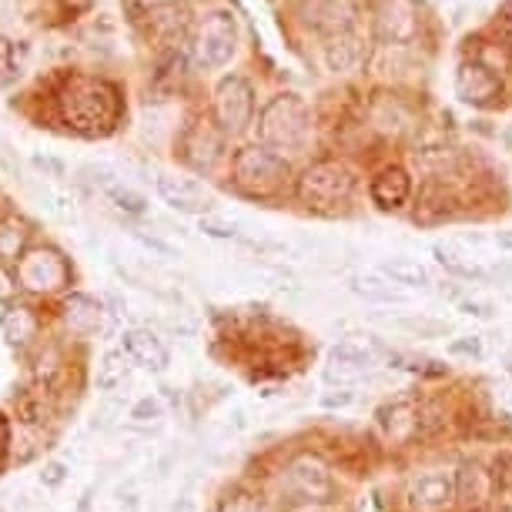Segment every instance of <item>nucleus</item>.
<instances>
[{
	"mask_svg": "<svg viewBox=\"0 0 512 512\" xmlns=\"http://www.w3.org/2000/svg\"><path fill=\"white\" fill-rule=\"evenodd\" d=\"M352 188H355L352 171L345 168L342 161L325 158V161L308 164L302 171V178H298V185H295V195L308 211L328 215V211H338L352 198Z\"/></svg>",
	"mask_w": 512,
	"mask_h": 512,
	"instance_id": "20e7f679",
	"label": "nucleus"
},
{
	"mask_svg": "<svg viewBox=\"0 0 512 512\" xmlns=\"http://www.w3.org/2000/svg\"><path fill=\"white\" fill-rule=\"evenodd\" d=\"M161 415H164L161 402H158V399H151V395H148V399H141V402L131 409V419H134V422H158Z\"/></svg>",
	"mask_w": 512,
	"mask_h": 512,
	"instance_id": "e433bc0d",
	"label": "nucleus"
},
{
	"mask_svg": "<svg viewBox=\"0 0 512 512\" xmlns=\"http://www.w3.org/2000/svg\"><path fill=\"white\" fill-rule=\"evenodd\" d=\"M201 231H205L208 238H221V241H228V238H238V228L231 225V221L225 218H201Z\"/></svg>",
	"mask_w": 512,
	"mask_h": 512,
	"instance_id": "f704fd0d",
	"label": "nucleus"
},
{
	"mask_svg": "<svg viewBox=\"0 0 512 512\" xmlns=\"http://www.w3.org/2000/svg\"><path fill=\"white\" fill-rule=\"evenodd\" d=\"M64 322L74 335L91 338L101 332L104 325V308L101 302H94L91 295H71L64 302Z\"/></svg>",
	"mask_w": 512,
	"mask_h": 512,
	"instance_id": "4be33fe9",
	"label": "nucleus"
},
{
	"mask_svg": "<svg viewBox=\"0 0 512 512\" xmlns=\"http://www.w3.org/2000/svg\"><path fill=\"white\" fill-rule=\"evenodd\" d=\"M14 292H17V285L4 275V265H0V302H11Z\"/></svg>",
	"mask_w": 512,
	"mask_h": 512,
	"instance_id": "37998d69",
	"label": "nucleus"
},
{
	"mask_svg": "<svg viewBox=\"0 0 512 512\" xmlns=\"http://www.w3.org/2000/svg\"><path fill=\"white\" fill-rule=\"evenodd\" d=\"M476 61L482 67H489L492 74H506L509 67H512V51H509V44H502V41H489V44H482L479 47V54H476Z\"/></svg>",
	"mask_w": 512,
	"mask_h": 512,
	"instance_id": "cd10ccee",
	"label": "nucleus"
},
{
	"mask_svg": "<svg viewBox=\"0 0 512 512\" xmlns=\"http://www.w3.org/2000/svg\"><path fill=\"white\" fill-rule=\"evenodd\" d=\"M456 94L472 108H492L502 98V77L492 74L489 67H482L476 57L462 61L456 71Z\"/></svg>",
	"mask_w": 512,
	"mask_h": 512,
	"instance_id": "f8f14e48",
	"label": "nucleus"
},
{
	"mask_svg": "<svg viewBox=\"0 0 512 512\" xmlns=\"http://www.w3.org/2000/svg\"><path fill=\"white\" fill-rule=\"evenodd\" d=\"M382 275L389 278L392 285H402V288H425L429 285V272H425L419 262H412V258H385Z\"/></svg>",
	"mask_w": 512,
	"mask_h": 512,
	"instance_id": "393cba45",
	"label": "nucleus"
},
{
	"mask_svg": "<svg viewBox=\"0 0 512 512\" xmlns=\"http://www.w3.org/2000/svg\"><path fill=\"white\" fill-rule=\"evenodd\" d=\"M211 114H215V128L221 134H241L255 118V91L241 74L221 77L215 88V101H211Z\"/></svg>",
	"mask_w": 512,
	"mask_h": 512,
	"instance_id": "0eeeda50",
	"label": "nucleus"
},
{
	"mask_svg": "<svg viewBox=\"0 0 512 512\" xmlns=\"http://www.w3.org/2000/svg\"><path fill=\"white\" fill-rule=\"evenodd\" d=\"M158 195L164 198V205H171L175 211H191V215H201V218H205V211L211 208V195L191 178L161 175Z\"/></svg>",
	"mask_w": 512,
	"mask_h": 512,
	"instance_id": "2eb2a0df",
	"label": "nucleus"
},
{
	"mask_svg": "<svg viewBox=\"0 0 512 512\" xmlns=\"http://www.w3.org/2000/svg\"><path fill=\"white\" fill-rule=\"evenodd\" d=\"M305 14H308V24L332 37V34L352 31L355 4L352 0H308Z\"/></svg>",
	"mask_w": 512,
	"mask_h": 512,
	"instance_id": "6ab92c4d",
	"label": "nucleus"
},
{
	"mask_svg": "<svg viewBox=\"0 0 512 512\" xmlns=\"http://www.w3.org/2000/svg\"><path fill=\"white\" fill-rule=\"evenodd\" d=\"M452 355H466V359H482V342L476 335H462L456 342H449Z\"/></svg>",
	"mask_w": 512,
	"mask_h": 512,
	"instance_id": "4c0bfd02",
	"label": "nucleus"
},
{
	"mask_svg": "<svg viewBox=\"0 0 512 512\" xmlns=\"http://www.w3.org/2000/svg\"><path fill=\"white\" fill-rule=\"evenodd\" d=\"M128 355L124 352H108L104 355V362H101V369H98V389L104 392H111V389H118V385L128 379Z\"/></svg>",
	"mask_w": 512,
	"mask_h": 512,
	"instance_id": "bb28decb",
	"label": "nucleus"
},
{
	"mask_svg": "<svg viewBox=\"0 0 512 512\" xmlns=\"http://www.w3.org/2000/svg\"><path fill=\"white\" fill-rule=\"evenodd\" d=\"M64 476H67V469H64V462H51L44 472H41V482L44 486H51V489H57L64 482Z\"/></svg>",
	"mask_w": 512,
	"mask_h": 512,
	"instance_id": "a19ab883",
	"label": "nucleus"
},
{
	"mask_svg": "<svg viewBox=\"0 0 512 512\" xmlns=\"http://www.w3.org/2000/svg\"><path fill=\"white\" fill-rule=\"evenodd\" d=\"M258 138L272 151H305L312 141V111L298 94H278L258 118Z\"/></svg>",
	"mask_w": 512,
	"mask_h": 512,
	"instance_id": "7ed1b4c3",
	"label": "nucleus"
},
{
	"mask_svg": "<svg viewBox=\"0 0 512 512\" xmlns=\"http://www.w3.org/2000/svg\"><path fill=\"white\" fill-rule=\"evenodd\" d=\"M405 502L415 512H442L456 506V472L452 469H422L405 486Z\"/></svg>",
	"mask_w": 512,
	"mask_h": 512,
	"instance_id": "9d476101",
	"label": "nucleus"
},
{
	"mask_svg": "<svg viewBox=\"0 0 512 512\" xmlns=\"http://www.w3.org/2000/svg\"><path fill=\"white\" fill-rule=\"evenodd\" d=\"M108 198L114 208L128 211V215H144V211H148V201H144L138 191L124 188V185H108Z\"/></svg>",
	"mask_w": 512,
	"mask_h": 512,
	"instance_id": "2f4dec72",
	"label": "nucleus"
},
{
	"mask_svg": "<svg viewBox=\"0 0 512 512\" xmlns=\"http://www.w3.org/2000/svg\"><path fill=\"white\" fill-rule=\"evenodd\" d=\"M7 452H11V419L0 412V462L7 459Z\"/></svg>",
	"mask_w": 512,
	"mask_h": 512,
	"instance_id": "79ce46f5",
	"label": "nucleus"
},
{
	"mask_svg": "<svg viewBox=\"0 0 512 512\" xmlns=\"http://www.w3.org/2000/svg\"><path fill=\"white\" fill-rule=\"evenodd\" d=\"M352 292L369 298V302H399V295L392 292V285L375 282V278H362V275L352 278Z\"/></svg>",
	"mask_w": 512,
	"mask_h": 512,
	"instance_id": "7c9ffc66",
	"label": "nucleus"
},
{
	"mask_svg": "<svg viewBox=\"0 0 512 512\" xmlns=\"http://www.w3.org/2000/svg\"><path fill=\"white\" fill-rule=\"evenodd\" d=\"M131 4H138V7H154V11H158V7H168V4H175V0H131Z\"/></svg>",
	"mask_w": 512,
	"mask_h": 512,
	"instance_id": "a18cd8bd",
	"label": "nucleus"
},
{
	"mask_svg": "<svg viewBox=\"0 0 512 512\" xmlns=\"http://www.w3.org/2000/svg\"><path fill=\"white\" fill-rule=\"evenodd\" d=\"M231 181L248 198H278L292 181V164L285 161V154L265 148V144H251L231 161Z\"/></svg>",
	"mask_w": 512,
	"mask_h": 512,
	"instance_id": "f03ea898",
	"label": "nucleus"
},
{
	"mask_svg": "<svg viewBox=\"0 0 512 512\" xmlns=\"http://www.w3.org/2000/svg\"><path fill=\"white\" fill-rule=\"evenodd\" d=\"M502 27H506V31L512 34V4L506 7V11H502Z\"/></svg>",
	"mask_w": 512,
	"mask_h": 512,
	"instance_id": "49530a36",
	"label": "nucleus"
},
{
	"mask_svg": "<svg viewBox=\"0 0 512 512\" xmlns=\"http://www.w3.org/2000/svg\"><path fill=\"white\" fill-rule=\"evenodd\" d=\"M14 282L31 295H54L71 282V262L57 248H31L17 262Z\"/></svg>",
	"mask_w": 512,
	"mask_h": 512,
	"instance_id": "39448f33",
	"label": "nucleus"
},
{
	"mask_svg": "<svg viewBox=\"0 0 512 512\" xmlns=\"http://www.w3.org/2000/svg\"><path fill=\"white\" fill-rule=\"evenodd\" d=\"M382 359V349L365 338H338L328 349L325 379L338 385V389H352L355 382H362Z\"/></svg>",
	"mask_w": 512,
	"mask_h": 512,
	"instance_id": "423d86ee",
	"label": "nucleus"
},
{
	"mask_svg": "<svg viewBox=\"0 0 512 512\" xmlns=\"http://www.w3.org/2000/svg\"><path fill=\"white\" fill-rule=\"evenodd\" d=\"M432 251H436L439 265H446L452 275H459V278H482V268H476L472 262H466V255H462L459 248H452V245H436Z\"/></svg>",
	"mask_w": 512,
	"mask_h": 512,
	"instance_id": "c85d7f7f",
	"label": "nucleus"
},
{
	"mask_svg": "<svg viewBox=\"0 0 512 512\" xmlns=\"http://www.w3.org/2000/svg\"><path fill=\"white\" fill-rule=\"evenodd\" d=\"M492 479H496L502 489L512 492V452H499V456H496V466H492Z\"/></svg>",
	"mask_w": 512,
	"mask_h": 512,
	"instance_id": "58836bf2",
	"label": "nucleus"
},
{
	"mask_svg": "<svg viewBox=\"0 0 512 512\" xmlns=\"http://www.w3.org/2000/svg\"><path fill=\"white\" fill-rule=\"evenodd\" d=\"M355 402V389H332L322 395V405L325 409H349Z\"/></svg>",
	"mask_w": 512,
	"mask_h": 512,
	"instance_id": "ea45409f",
	"label": "nucleus"
},
{
	"mask_svg": "<svg viewBox=\"0 0 512 512\" xmlns=\"http://www.w3.org/2000/svg\"><path fill=\"white\" fill-rule=\"evenodd\" d=\"M375 31L382 44L409 47L419 37V4L415 0H382L375 11Z\"/></svg>",
	"mask_w": 512,
	"mask_h": 512,
	"instance_id": "9b49d317",
	"label": "nucleus"
},
{
	"mask_svg": "<svg viewBox=\"0 0 512 512\" xmlns=\"http://www.w3.org/2000/svg\"><path fill=\"white\" fill-rule=\"evenodd\" d=\"M27 238H31V225L24 218H0V265L17 268V262L27 255Z\"/></svg>",
	"mask_w": 512,
	"mask_h": 512,
	"instance_id": "b1692460",
	"label": "nucleus"
},
{
	"mask_svg": "<svg viewBox=\"0 0 512 512\" xmlns=\"http://www.w3.org/2000/svg\"><path fill=\"white\" fill-rule=\"evenodd\" d=\"M395 328H402V332H412L419 338H442L449 332L446 322H436V318H395L392 322Z\"/></svg>",
	"mask_w": 512,
	"mask_h": 512,
	"instance_id": "c756f323",
	"label": "nucleus"
},
{
	"mask_svg": "<svg viewBox=\"0 0 512 512\" xmlns=\"http://www.w3.org/2000/svg\"><path fill=\"white\" fill-rule=\"evenodd\" d=\"M409 195H412V178H409V171L399 168V164L382 168L369 185L372 205L382 211H399L405 201H409Z\"/></svg>",
	"mask_w": 512,
	"mask_h": 512,
	"instance_id": "dca6fc26",
	"label": "nucleus"
},
{
	"mask_svg": "<svg viewBox=\"0 0 512 512\" xmlns=\"http://www.w3.org/2000/svg\"><path fill=\"white\" fill-rule=\"evenodd\" d=\"M238 47V24L228 11H211L201 17L198 31H195V57L201 67L215 71L231 61Z\"/></svg>",
	"mask_w": 512,
	"mask_h": 512,
	"instance_id": "6e6552de",
	"label": "nucleus"
},
{
	"mask_svg": "<svg viewBox=\"0 0 512 512\" xmlns=\"http://www.w3.org/2000/svg\"><path fill=\"white\" fill-rule=\"evenodd\" d=\"M61 7L67 14H84V11H91V7H94V0H61Z\"/></svg>",
	"mask_w": 512,
	"mask_h": 512,
	"instance_id": "c03bdc74",
	"label": "nucleus"
},
{
	"mask_svg": "<svg viewBox=\"0 0 512 512\" xmlns=\"http://www.w3.org/2000/svg\"><path fill=\"white\" fill-rule=\"evenodd\" d=\"M499 245L512 251V231H499Z\"/></svg>",
	"mask_w": 512,
	"mask_h": 512,
	"instance_id": "de8ad7c7",
	"label": "nucleus"
},
{
	"mask_svg": "<svg viewBox=\"0 0 512 512\" xmlns=\"http://www.w3.org/2000/svg\"><path fill=\"white\" fill-rule=\"evenodd\" d=\"M0 328H4L7 345L27 349L41 335V315H37V308L24 302H7V308L0 312Z\"/></svg>",
	"mask_w": 512,
	"mask_h": 512,
	"instance_id": "a211bd4d",
	"label": "nucleus"
},
{
	"mask_svg": "<svg viewBox=\"0 0 512 512\" xmlns=\"http://www.w3.org/2000/svg\"><path fill=\"white\" fill-rule=\"evenodd\" d=\"M221 151H225V134L218 128H211V124H195V128L185 134V141H181V158L195 171L215 168Z\"/></svg>",
	"mask_w": 512,
	"mask_h": 512,
	"instance_id": "ddd939ff",
	"label": "nucleus"
},
{
	"mask_svg": "<svg viewBox=\"0 0 512 512\" xmlns=\"http://www.w3.org/2000/svg\"><path fill=\"white\" fill-rule=\"evenodd\" d=\"M57 114L67 124V131L84 138H104L121 121V94L111 81L94 74H67L57 84Z\"/></svg>",
	"mask_w": 512,
	"mask_h": 512,
	"instance_id": "f257e3e1",
	"label": "nucleus"
},
{
	"mask_svg": "<svg viewBox=\"0 0 512 512\" xmlns=\"http://www.w3.org/2000/svg\"><path fill=\"white\" fill-rule=\"evenodd\" d=\"M459 312L469 315V318H482V322H489L492 315H496V305L492 302H482V298H462L459 302Z\"/></svg>",
	"mask_w": 512,
	"mask_h": 512,
	"instance_id": "c9c22d12",
	"label": "nucleus"
},
{
	"mask_svg": "<svg viewBox=\"0 0 512 512\" xmlns=\"http://www.w3.org/2000/svg\"><path fill=\"white\" fill-rule=\"evenodd\" d=\"M362 44H359V37H355L352 31H342V34H332L328 37V44H325V64H328V71H335V74H349L355 71V67L362 64Z\"/></svg>",
	"mask_w": 512,
	"mask_h": 512,
	"instance_id": "5701e85b",
	"label": "nucleus"
},
{
	"mask_svg": "<svg viewBox=\"0 0 512 512\" xmlns=\"http://www.w3.org/2000/svg\"><path fill=\"white\" fill-rule=\"evenodd\" d=\"M51 382L47 379H37V382H31L27 385L24 392H17V399H14V405H17V419H21L24 425H31V429H41V425L51 419Z\"/></svg>",
	"mask_w": 512,
	"mask_h": 512,
	"instance_id": "412c9836",
	"label": "nucleus"
},
{
	"mask_svg": "<svg viewBox=\"0 0 512 512\" xmlns=\"http://www.w3.org/2000/svg\"><path fill=\"white\" fill-rule=\"evenodd\" d=\"M288 486L295 496H302L308 506H325L335 496V476L328 469V462L318 452H302L288 462Z\"/></svg>",
	"mask_w": 512,
	"mask_h": 512,
	"instance_id": "1a4fd4ad",
	"label": "nucleus"
},
{
	"mask_svg": "<svg viewBox=\"0 0 512 512\" xmlns=\"http://www.w3.org/2000/svg\"><path fill=\"white\" fill-rule=\"evenodd\" d=\"M446 412L442 405L429 402V405H419V436H436L439 429H446Z\"/></svg>",
	"mask_w": 512,
	"mask_h": 512,
	"instance_id": "473e14b6",
	"label": "nucleus"
},
{
	"mask_svg": "<svg viewBox=\"0 0 512 512\" xmlns=\"http://www.w3.org/2000/svg\"><path fill=\"white\" fill-rule=\"evenodd\" d=\"M506 372H509V375H512V352H509V355H506Z\"/></svg>",
	"mask_w": 512,
	"mask_h": 512,
	"instance_id": "09e8293b",
	"label": "nucleus"
},
{
	"mask_svg": "<svg viewBox=\"0 0 512 512\" xmlns=\"http://www.w3.org/2000/svg\"><path fill=\"white\" fill-rule=\"evenodd\" d=\"M379 425L385 429V436L395 442L415 439L419 436V405L412 399H392L379 409Z\"/></svg>",
	"mask_w": 512,
	"mask_h": 512,
	"instance_id": "aec40b11",
	"label": "nucleus"
},
{
	"mask_svg": "<svg viewBox=\"0 0 512 512\" xmlns=\"http://www.w3.org/2000/svg\"><path fill=\"white\" fill-rule=\"evenodd\" d=\"M24 64H27V47L11 41V37H0V81L21 77Z\"/></svg>",
	"mask_w": 512,
	"mask_h": 512,
	"instance_id": "a878e982",
	"label": "nucleus"
},
{
	"mask_svg": "<svg viewBox=\"0 0 512 512\" xmlns=\"http://www.w3.org/2000/svg\"><path fill=\"white\" fill-rule=\"evenodd\" d=\"M492 486H496V479H492V472L486 466H479V462H462L456 469V502L462 509H482L492 496Z\"/></svg>",
	"mask_w": 512,
	"mask_h": 512,
	"instance_id": "f3484780",
	"label": "nucleus"
},
{
	"mask_svg": "<svg viewBox=\"0 0 512 512\" xmlns=\"http://www.w3.org/2000/svg\"><path fill=\"white\" fill-rule=\"evenodd\" d=\"M218 512H262V509H258V499L251 496V492H245V489H231L228 496L221 499Z\"/></svg>",
	"mask_w": 512,
	"mask_h": 512,
	"instance_id": "72a5a7b5",
	"label": "nucleus"
},
{
	"mask_svg": "<svg viewBox=\"0 0 512 512\" xmlns=\"http://www.w3.org/2000/svg\"><path fill=\"white\" fill-rule=\"evenodd\" d=\"M121 352L148 372L168 369V345H164L151 328H128V332L121 335Z\"/></svg>",
	"mask_w": 512,
	"mask_h": 512,
	"instance_id": "4468645a",
	"label": "nucleus"
}]
</instances>
